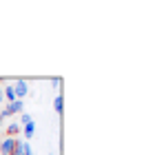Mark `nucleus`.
<instances>
[{
	"instance_id": "1",
	"label": "nucleus",
	"mask_w": 144,
	"mask_h": 155,
	"mask_svg": "<svg viewBox=\"0 0 144 155\" xmlns=\"http://www.w3.org/2000/svg\"><path fill=\"white\" fill-rule=\"evenodd\" d=\"M2 111H5V113L9 115V117H11V115H16V113H25V102H22V100L9 102V104H7V107H5Z\"/></svg>"
},
{
	"instance_id": "2",
	"label": "nucleus",
	"mask_w": 144,
	"mask_h": 155,
	"mask_svg": "<svg viewBox=\"0 0 144 155\" xmlns=\"http://www.w3.org/2000/svg\"><path fill=\"white\" fill-rule=\"evenodd\" d=\"M11 87H13V93H16L18 100H22V97L29 93V84H27L25 80H16V82L11 84Z\"/></svg>"
},
{
	"instance_id": "3",
	"label": "nucleus",
	"mask_w": 144,
	"mask_h": 155,
	"mask_svg": "<svg viewBox=\"0 0 144 155\" xmlns=\"http://www.w3.org/2000/svg\"><path fill=\"white\" fill-rule=\"evenodd\" d=\"M13 146H16V137L2 140V144H0V155H11L13 153Z\"/></svg>"
},
{
	"instance_id": "4",
	"label": "nucleus",
	"mask_w": 144,
	"mask_h": 155,
	"mask_svg": "<svg viewBox=\"0 0 144 155\" xmlns=\"http://www.w3.org/2000/svg\"><path fill=\"white\" fill-rule=\"evenodd\" d=\"M27 140H16V146H13V153L11 155H25L27 153Z\"/></svg>"
},
{
	"instance_id": "5",
	"label": "nucleus",
	"mask_w": 144,
	"mask_h": 155,
	"mask_svg": "<svg viewBox=\"0 0 144 155\" xmlns=\"http://www.w3.org/2000/svg\"><path fill=\"white\" fill-rule=\"evenodd\" d=\"M22 133H25V140H31L33 133H35V122H29L22 126Z\"/></svg>"
},
{
	"instance_id": "6",
	"label": "nucleus",
	"mask_w": 144,
	"mask_h": 155,
	"mask_svg": "<svg viewBox=\"0 0 144 155\" xmlns=\"http://www.w3.org/2000/svg\"><path fill=\"white\" fill-rule=\"evenodd\" d=\"M2 95H5V100H9V102H16V100H18L16 93H13V87H11V84H7V87L2 89Z\"/></svg>"
},
{
	"instance_id": "7",
	"label": "nucleus",
	"mask_w": 144,
	"mask_h": 155,
	"mask_svg": "<svg viewBox=\"0 0 144 155\" xmlns=\"http://www.w3.org/2000/svg\"><path fill=\"white\" fill-rule=\"evenodd\" d=\"M7 133H9V137L18 135V133H20V124L18 122H9V124H7Z\"/></svg>"
},
{
	"instance_id": "8",
	"label": "nucleus",
	"mask_w": 144,
	"mask_h": 155,
	"mask_svg": "<svg viewBox=\"0 0 144 155\" xmlns=\"http://www.w3.org/2000/svg\"><path fill=\"white\" fill-rule=\"evenodd\" d=\"M53 109H55V113H58V115H62V95H55V100H53Z\"/></svg>"
},
{
	"instance_id": "9",
	"label": "nucleus",
	"mask_w": 144,
	"mask_h": 155,
	"mask_svg": "<svg viewBox=\"0 0 144 155\" xmlns=\"http://www.w3.org/2000/svg\"><path fill=\"white\" fill-rule=\"evenodd\" d=\"M20 122H22V124H29V122H33V117L29 115V113H20Z\"/></svg>"
},
{
	"instance_id": "10",
	"label": "nucleus",
	"mask_w": 144,
	"mask_h": 155,
	"mask_svg": "<svg viewBox=\"0 0 144 155\" xmlns=\"http://www.w3.org/2000/svg\"><path fill=\"white\" fill-rule=\"evenodd\" d=\"M5 102V95H2V87H0V104Z\"/></svg>"
}]
</instances>
